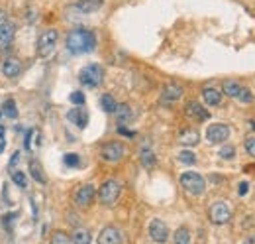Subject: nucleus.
<instances>
[{"label": "nucleus", "instance_id": "43", "mask_svg": "<svg viewBox=\"0 0 255 244\" xmlns=\"http://www.w3.org/2000/svg\"><path fill=\"white\" fill-rule=\"evenodd\" d=\"M0 116H2V112H0Z\"/></svg>", "mask_w": 255, "mask_h": 244}, {"label": "nucleus", "instance_id": "20", "mask_svg": "<svg viewBox=\"0 0 255 244\" xmlns=\"http://www.w3.org/2000/svg\"><path fill=\"white\" fill-rule=\"evenodd\" d=\"M179 140H181V144H185V146H194V144H198L200 134H198L194 128H187V130L181 132Z\"/></svg>", "mask_w": 255, "mask_h": 244}, {"label": "nucleus", "instance_id": "24", "mask_svg": "<svg viewBox=\"0 0 255 244\" xmlns=\"http://www.w3.org/2000/svg\"><path fill=\"white\" fill-rule=\"evenodd\" d=\"M139 162H141V166L143 168H153L155 166V154L149 150V148H143L141 152H139Z\"/></svg>", "mask_w": 255, "mask_h": 244}, {"label": "nucleus", "instance_id": "1", "mask_svg": "<svg viewBox=\"0 0 255 244\" xmlns=\"http://www.w3.org/2000/svg\"><path fill=\"white\" fill-rule=\"evenodd\" d=\"M65 45L73 55L89 53L96 47V35L87 28H77V30L69 32V35L65 39Z\"/></svg>", "mask_w": 255, "mask_h": 244}, {"label": "nucleus", "instance_id": "19", "mask_svg": "<svg viewBox=\"0 0 255 244\" xmlns=\"http://www.w3.org/2000/svg\"><path fill=\"white\" fill-rule=\"evenodd\" d=\"M104 4V0H77V10H81L83 14H93L96 10H100V6Z\"/></svg>", "mask_w": 255, "mask_h": 244}, {"label": "nucleus", "instance_id": "15", "mask_svg": "<svg viewBox=\"0 0 255 244\" xmlns=\"http://www.w3.org/2000/svg\"><path fill=\"white\" fill-rule=\"evenodd\" d=\"M2 73L6 79H16L22 73V61L16 57H6L2 63Z\"/></svg>", "mask_w": 255, "mask_h": 244}, {"label": "nucleus", "instance_id": "6", "mask_svg": "<svg viewBox=\"0 0 255 244\" xmlns=\"http://www.w3.org/2000/svg\"><path fill=\"white\" fill-rule=\"evenodd\" d=\"M222 91H224V95H228V97H232V99H238V101H242V103H252V101H254L252 91H250L248 87L240 85L238 81H232V79L224 81Z\"/></svg>", "mask_w": 255, "mask_h": 244}, {"label": "nucleus", "instance_id": "29", "mask_svg": "<svg viewBox=\"0 0 255 244\" xmlns=\"http://www.w3.org/2000/svg\"><path fill=\"white\" fill-rule=\"evenodd\" d=\"M12 181L18 185V187H28V175L24 172H12Z\"/></svg>", "mask_w": 255, "mask_h": 244}, {"label": "nucleus", "instance_id": "41", "mask_svg": "<svg viewBox=\"0 0 255 244\" xmlns=\"http://www.w3.org/2000/svg\"><path fill=\"white\" fill-rule=\"evenodd\" d=\"M2 150H4V142H0V154H2Z\"/></svg>", "mask_w": 255, "mask_h": 244}, {"label": "nucleus", "instance_id": "16", "mask_svg": "<svg viewBox=\"0 0 255 244\" xmlns=\"http://www.w3.org/2000/svg\"><path fill=\"white\" fill-rule=\"evenodd\" d=\"M67 118L77 126V128H87L89 124V114L83 110V106H75L67 112Z\"/></svg>", "mask_w": 255, "mask_h": 244}, {"label": "nucleus", "instance_id": "5", "mask_svg": "<svg viewBox=\"0 0 255 244\" xmlns=\"http://www.w3.org/2000/svg\"><path fill=\"white\" fill-rule=\"evenodd\" d=\"M181 185L183 189H187L191 195H202L204 189H206V181L200 174L196 172H185L181 175Z\"/></svg>", "mask_w": 255, "mask_h": 244}, {"label": "nucleus", "instance_id": "22", "mask_svg": "<svg viewBox=\"0 0 255 244\" xmlns=\"http://www.w3.org/2000/svg\"><path fill=\"white\" fill-rule=\"evenodd\" d=\"M100 106H102V110H104V112L112 114V112H116L118 103L114 101V97H112V95H102V97H100Z\"/></svg>", "mask_w": 255, "mask_h": 244}, {"label": "nucleus", "instance_id": "10", "mask_svg": "<svg viewBox=\"0 0 255 244\" xmlns=\"http://www.w3.org/2000/svg\"><path fill=\"white\" fill-rule=\"evenodd\" d=\"M16 26L6 18L4 12H0V51H4L12 41H14Z\"/></svg>", "mask_w": 255, "mask_h": 244}, {"label": "nucleus", "instance_id": "37", "mask_svg": "<svg viewBox=\"0 0 255 244\" xmlns=\"http://www.w3.org/2000/svg\"><path fill=\"white\" fill-rule=\"evenodd\" d=\"M248 189H250V183H248V181H242V183H240L238 193H240V195H246V193H248Z\"/></svg>", "mask_w": 255, "mask_h": 244}, {"label": "nucleus", "instance_id": "8", "mask_svg": "<svg viewBox=\"0 0 255 244\" xmlns=\"http://www.w3.org/2000/svg\"><path fill=\"white\" fill-rule=\"evenodd\" d=\"M208 219H210V223H214V225H226V223L232 219V209H230L226 203L218 201V203H214V205L208 209Z\"/></svg>", "mask_w": 255, "mask_h": 244}, {"label": "nucleus", "instance_id": "40", "mask_svg": "<svg viewBox=\"0 0 255 244\" xmlns=\"http://www.w3.org/2000/svg\"><path fill=\"white\" fill-rule=\"evenodd\" d=\"M4 140V126H0V142Z\"/></svg>", "mask_w": 255, "mask_h": 244}, {"label": "nucleus", "instance_id": "7", "mask_svg": "<svg viewBox=\"0 0 255 244\" xmlns=\"http://www.w3.org/2000/svg\"><path fill=\"white\" fill-rule=\"evenodd\" d=\"M126 146L118 140H112V142H106L102 148H100V156L102 160L106 162H120L124 156H126Z\"/></svg>", "mask_w": 255, "mask_h": 244}, {"label": "nucleus", "instance_id": "21", "mask_svg": "<svg viewBox=\"0 0 255 244\" xmlns=\"http://www.w3.org/2000/svg\"><path fill=\"white\" fill-rule=\"evenodd\" d=\"M114 114H116V120L120 122V126L128 124V122L131 120V116H133V114H131V108L128 106L126 103H120V105L116 106V112H114Z\"/></svg>", "mask_w": 255, "mask_h": 244}, {"label": "nucleus", "instance_id": "38", "mask_svg": "<svg viewBox=\"0 0 255 244\" xmlns=\"http://www.w3.org/2000/svg\"><path fill=\"white\" fill-rule=\"evenodd\" d=\"M18 158H20V152H16V154L12 156V160H10V164H8V168H10V170H12L14 166H16V162H18Z\"/></svg>", "mask_w": 255, "mask_h": 244}, {"label": "nucleus", "instance_id": "4", "mask_svg": "<svg viewBox=\"0 0 255 244\" xmlns=\"http://www.w3.org/2000/svg\"><path fill=\"white\" fill-rule=\"evenodd\" d=\"M57 41H59L57 30H45L39 35V39H37V53H39V57H43V59L51 57L55 53V49H57Z\"/></svg>", "mask_w": 255, "mask_h": 244}, {"label": "nucleus", "instance_id": "42", "mask_svg": "<svg viewBox=\"0 0 255 244\" xmlns=\"http://www.w3.org/2000/svg\"><path fill=\"white\" fill-rule=\"evenodd\" d=\"M252 128H254V130H255V122H252Z\"/></svg>", "mask_w": 255, "mask_h": 244}, {"label": "nucleus", "instance_id": "25", "mask_svg": "<svg viewBox=\"0 0 255 244\" xmlns=\"http://www.w3.org/2000/svg\"><path fill=\"white\" fill-rule=\"evenodd\" d=\"M71 241L73 244H91V233L87 229H75Z\"/></svg>", "mask_w": 255, "mask_h": 244}, {"label": "nucleus", "instance_id": "27", "mask_svg": "<svg viewBox=\"0 0 255 244\" xmlns=\"http://www.w3.org/2000/svg\"><path fill=\"white\" fill-rule=\"evenodd\" d=\"M175 244H191V233L187 227H181L175 231Z\"/></svg>", "mask_w": 255, "mask_h": 244}, {"label": "nucleus", "instance_id": "30", "mask_svg": "<svg viewBox=\"0 0 255 244\" xmlns=\"http://www.w3.org/2000/svg\"><path fill=\"white\" fill-rule=\"evenodd\" d=\"M179 160H181L183 164H189V166L196 164V156H194L191 150H183V152H179Z\"/></svg>", "mask_w": 255, "mask_h": 244}, {"label": "nucleus", "instance_id": "35", "mask_svg": "<svg viewBox=\"0 0 255 244\" xmlns=\"http://www.w3.org/2000/svg\"><path fill=\"white\" fill-rule=\"evenodd\" d=\"M118 132H120V134H124L126 138H135V132H131V130H128L126 126H118Z\"/></svg>", "mask_w": 255, "mask_h": 244}, {"label": "nucleus", "instance_id": "26", "mask_svg": "<svg viewBox=\"0 0 255 244\" xmlns=\"http://www.w3.org/2000/svg\"><path fill=\"white\" fill-rule=\"evenodd\" d=\"M30 174H32V177H33L37 183H45V181H47L45 175H43V172H41V166H39L37 162H30Z\"/></svg>", "mask_w": 255, "mask_h": 244}, {"label": "nucleus", "instance_id": "31", "mask_svg": "<svg viewBox=\"0 0 255 244\" xmlns=\"http://www.w3.org/2000/svg\"><path fill=\"white\" fill-rule=\"evenodd\" d=\"M220 158L222 160H232V158H236V148L234 146H224V148H220Z\"/></svg>", "mask_w": 255, "mask_h": 244}, {"label": "nucleus", "instance_id": "9", "mask_svg": "<svg viewBox=\"0 0 255 244\" xmlns=\"http://www.w3.org/2000/svg\"><path fill=\"white\" fill-rule=\"evenodd\" d=\"M95 197H96V189H95L93 183H85V185H81V187L73 193V201H75V205L81 207V209L89 207Z\"/></svg>", "mask_w": 255, "mask_h": 244}, {"label": "nucleus", "instance_id": "2", "mask_svg": "<svg viewBox=\"0 0 255 244\" xmlns=\"http://www.w3.org/2000/svg\"><path fill=\"white\" fill-rule=\"evenodd\" d=\"M122 193V183L118 179H106L98 189V201L104 207H112Z\"/></svg>", "mask_w": 255, "mask_h": 244}, {"label": "nucleus", "instance_id": "14", "mask_svg": "<svg viewBox=\"0 0 255 244\" xmlns=\"http://www.w3.org/2000/svg\"><path fill=\"white\" fill-rule=\"evenodd\" d=\"M122 233H120V229H116V227H104L102 231H100V235H98V244H122Z\"/></svg>", "mask_w": 255, "mask_h": 244}, {"label": "nucleus", "instance_id": "17", "mask_svg": "<svg viewBox=\"0 0 255 244\" xmlns=\"http://www.w3.org/2000/svg\"><path fill=\"white\" fill-rule=\"evenodd\" d=\"M183 93H185V89H183L181 85H167V87H163V91H161V101H163V103L179 101V99L183 97Z\"/></svg>", "mask_w": 255, "mask_h": 244}, {"label": "nucleus", "instance_id": "28", "mask_svg": "<svg viewBox=\"0 0 255 244\" xmlns=\"http://www.w3.org/2000/svg\"><path fill=\"white\" fill-rule=\"evenodd\" d=\"M49 244H73V241H71V237H69L67 233H63V231H55V233L51 235Z\"/></svg>", "mask_w": 255, "mask_h": 244}, {"label": "nucleus", "instance_id": "3", "mask_svg": "<svg viewBox=\"0 0 255 244\" xmlns=\"http://www.w3.org/2000/svg\"><path fill=\"white\" fill-rule=\"evenodd\" d=\"M102 79H104V69H102V65H98V63H89V65H85V67L81 69V73H79L81 85H85V87H89V89H96V87L102 83Z\"/></svg>", "mask_w": 255, "mask_h": 244}, {"label": "nucleus", "instance_id": "36", "mask_svg": "<svg viewBox=\"0 0 255 244\" xmlns=\"http://www.w3.org/2000/svg\"><path fill=\"white\" fill-rule=\"evenodd\" d=\"M35 134V130H28V134H26V140H24V144H26V150H32V146H30V142H32V136Z\"/></svg>", "mask_w": 255, "mask_h": 244}, {"label": "nucleus", "instance_id": "32", "mask_svg": "<svg viewBox=\"0 0 255 244\" xmlns=\"http://www.w3.org/2000/svg\"><path fill=\"white\" fill-rule=\"evenodd\" d=\"M63 162H65V166H69V168H79V164H81V158H79L77 154H65Z\"/></svg>", "mask_w": 255, "mask_h": 244}, {"label": "nucleus", "instance_id": "13", "mask_svg": "<svg viewBox=\"0 0 255 244\" xmlns=\"http://www.w3.org/2000/svg\"><path fill=\"white\" fill-rule=\"evenodd\" d=\"M185 112H187V116H189V118H192V120H196V122H204V120H208V118H210V112H208L202 105H198L196 101L187 103Z\"/></svg>", "mask_w": 255, "mask_h": 244}, {"label": "nucleus", "instance_id": "11", "mask_svg": "<svg viewBox=\"0 0 255 244\" xmlns=\"http://www.w3.org/2000/svg\"><path fill=\"white\" fill-rule=\"evenodd\" d=\"M206 138L210 144H224L230 138V128L226 124H210L206 128Z\"/></svg>", "mask_w": 255, "mask_h": 244}, {"label": "nucleus", "instance_id": "18", "mask_svg": "<svg viewBox=\"0 0 255 244\" xmlns=\"http://www.w3.org/2000/svg\"><path fill=\"white\" fill-rule=\"evenodd\" d=\"M202 99H204V103H206V105H210V106H218V105L222 103V93H220L216 87H206V89L202 91Z\"/></svg>", "mask_w": 255, "mask_h": 244}, {"label": "nucleus", "instance_id": "23", "mask_svg": "<svg viewBox=\"0 0 255 244\" xmlns=\"http://www.w3.org/2000/svg\"><path fill=\"white\" fill-rule=\"evenodd\" d=\"M2 114H6L10 120H16V118H18V108H16V101H14V99L4 101V105H2Z\"/></svg>", "mask_w": 255, "mask_h": 244}, {"label": "nucleus", "instance_id": "33", "mask_svg": "<svg viewBox=\"0 0 255 244\" xmlns=\"http://www.w3.org/2000/svg\"><path fill=\"white\" fill-rule=\"evenodd\" d=\"M71 103L75 105V106H83L85 105V95L81 93V91H75V93H71Z\"/></svg>", "mask_w": 255, "mask_h": 244}, {"label": "nucleus", "instance_id": "39", "mask_svg": "<svg viewBox=\"0 0 255 244\" xmlns=\"http://www.w3.org/2000/svg\"><path fill=\"white\" fill-rule=\"evenodd\" d=\"M242 244H255V235H252V237H248V239H246V241H244Z\"/></svg>", "mask_w": 255, "mask_h": 244}, {"label": "nucleus", "instance_id": "34", "mask_svg": "<svg viewBox=\"0 0 255 244\" xmlns=\"http://www.w3.org/2000/svg\"><path fill=\"white\" fill-rule=\"evenodd\" d=\"M246 150H248L250 156L255 158V138H248V140H246Z\"/></svg>", "mask_w": 255, "mask_h": 244}, {"label": "nucleus", "instance_id": "12", "mask_svg": "<svg viewBox=\"0 0 255 244\" xmlns=\"http://www.w3.org/2000/svg\"><path fill=\"white\" fill-rule=\"evenodd\" d=\"M149 237H151L153 243L165 244L167 239H169V229H167V225H165L163 221H159V219H153V221L149 223Z\"/></svg>", "mask_w": 255, "mask_h": 244}]
</instances>
